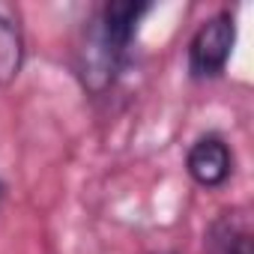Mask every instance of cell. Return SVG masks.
<instances>
[{
  "mask_svg": "<svg viewBox=\"0 0 254 254\" xmlns=\"http://www.w3.org/2000/svg\"><path fill=\"white\" fill-rule=\"evenodd\" d=\"M147 9V3H135V0H114V3H105L102 12L87 24L84 39L78 45L75 69L90 93H105L114 84L138 30V21Z\"/></svg>",
  "mask_w": 254,
  "mask_h": 254,
  "instance_id": "obj_1",
  "label": "cell"
},
{
  "mask_svg": "<svg viewBox=\"0 0 254 254\" xmlns=\"http://www.w3.org/2000/svg\"><path fill=\"white\" fill-rule=\"evenodd\" d=\"M236 42V27L230 12H218L197 27L189 42V72L194 78H215L224 72Z\"/></svg>",
  "mask_w": 254,
  "mask_h": 254,
  "instance_id": "obj_2",
  "label": "cell"
},
{
  "mask_svg": "<svg viewBox=\"0 0 254 254\" xmlns=\"http://www.w3.org/2000/svg\"><path fill=\"white\" fill-rule=\"evenodd\" d=\"M24 60V33L18 21V9L0 3V87L15 81Z\"/></svg>",
  "mask_w": 254,
  "mask_h": 254,
  "instance_id": "obj_4",
  "label": "cell"
},
{
  "mask_svg": "<svg viewBox=\"0 0 254 254\" xmlns=\"http://www.w3.org/2000/svg\"><path fill=\"white\" fill-rule=\"evenodd\" d=\"M224 254H254V248H251V236H248V233H236V236L227 242Z\"/></svg>",
  "mask_w": 254,
  "mask_h": 254,
  "instance_id": "obj_5",
  "label": "cell"
},
{
  "mask_svg": "<svg viewBox=\"0 0 254 254\" xmlns=\"http://www.w3.org/2000/svg\"><path fill=\"white\" fill-rule=\"evenodd\" d=\"M186 168H189V177L197 186L218 189L233 174V153H230V147H227L224 138L203 135V138H197L191 144V150L186 156Z\"/></svg>",
  "mask_w": 254,
  "mask_h": 254,
  "instance_id": "obj_3",
  "label": "cell"
},
{
  "mask_svg": "<svg viewBox=\"0 0 254 254\" xmlns=\"http://www.w3.org/2000/svg\"><path fill=\"white\" fill-rule=\"evenodd\" d=\"M0 191H3V189H0Z\"/></svg>",
  "mask_w": 254,
  "mask_h": 254,
  "instance_id": "obj_6",
  "label": "cell"
}]
</instances>
